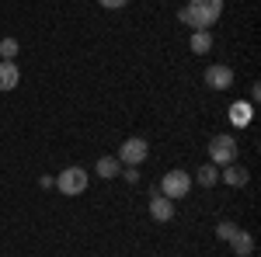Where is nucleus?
Here are the masks:
<instances>
[{
    "label": "nucleus",
    "mask_w": 261,
    "mask_h": 257,
    "mask_svg": "<svg viewBox=\"0 0 261 257\" xmlns=\"http://www.w3.org/2000/svg\"><path fill=\"white\" fill-rule=\"evenodd\" d=\"M178 18L192 32H213V24L223 18V0H192L188 7H181Z\"/></svg>",
    "instance_id": "f257e3e1"
},
{
    "label": "nucleus",
    "mask_w": 261,
    "mask_h": 257,
    "mask_svg": "<svg viewBox=\"0 0 261 257\" xmlns=\"http://www.w3.org/2000/svg\"><path fill=\"white\" fill-rule=\"evenodd\" d=\"M209 163H216V167L237 163V139L230 132H220V136L209 139Z\"/></svg>",
    "instance_id": "f03ea898"
},
{
    "label": "nucleus",
    "mask_w": 261,
    "mask_h": 257,
    "mask_svg": "<svg viewBox=\"0 0 261 257\" xmlns=\"http://www.w3.org/2000/svg\"><path fill=\"white\" fill-rule=\"evenodd\" d=\"M157 191H161L164 198H171V202H174V198H185L192 191V174H188V170H167L161 178V188H157Z\"/></svg>",
    "instance_id": "7ed1b4c3"
},
{
    "label": "nucleus",
    "mask_w": 261,
    "mask_h": 257,
    "mask_svg": "<svg viewBox=\"0 0 261 257\" xmlns=\"http://www.w3.org/2000/svg\"><path fill=\"white\" fill-rule=\"evenodd\" d=\"M56 191H63V195H84L87 191V170L84 167H66L60 178H56Z\"/></svg>",
    "instance_id": "20e7f679"
},
{
    "label": "nucleus",
    "mask_w": 261,
    "mask_h": 257,
    "mask_svg": "<svg viewBox=\"0 0 261 257\" xmlns=\"http://www.w3.org/2000/svg\"><path fill=\"white\" fill-rule=\"evenodd\" d=\"M146 153H150L146 139L133 136V139H125V142L119 146V163H125V167H140L143 160H146Z\"/></svg>",
    "instance_id": "39448f33"
},
{
    "label": "nucleus",
    "mask_w": 261,
    "mask_h": 257,
    "mask_svg": "<svg viewBox=\"0 0 261 257\" xmlns=\"http://www.w3.org/2000/svg\"><path fill=\"white\" fill-rule=\"evenodd\" d=\"M233 83V70L226 66V63H213L209 70H205V87L209 91H226Z\"/></svg>",
    "instance_id": "423d86ee"
},
{
    "label": "nucleus",
    "mask_w": 261,
    "mask_h": 257,
    "mask_svg": "<svg viewBox=\"0 0 261 257\" xmlns=\"http://www.w3.org/2000/svg\"><path fill=\"white\" fill-rule=\"evenodd\" d=\"M150 216L157 219V222H171V219H174V202L164 198L157 188L150 191Z\"/></svg>",
    "instance_id": "0eeeda50"
},
{
    "label": "nucleus",
    "mask_w": 261,
    "mask_h": 257,
    "mask_svg": "<svg viewBox=\"0 0 261 257\" xmlns=\"http://www.w3.org/2000/svg\"><path fill=\"white\" fill-rule=\"evenodd\" d=\"M18 80H21L18 63H14V60H0V91H14Z\"/></svg>",
    "instance_id": "6e6552de"
},
{
    "label": "nucleus",
    "mask_w": 261,
    "mask_h": 257,
    "mask_svg": "<svg viewBox=\"0 0 261 257\" xmlns=\"http://www.w3.org/2000/svg\"><path fill=\"white\" fill-rule=\"evenodd\" d=\"M230 247H233V254H237V257H251V254H254V237H251L247 230H237L233 240H230Z\"/></svg>",
    "instance_id": "1a4fd4ad"
},
{
    "label": "nucleus",
    "mask_w": 261,
    "mask_h": 257,
    "mask_svg": "<svg viewBox=\"0 0 261 257\" xmlns=\"http://www.w3.org/2000/svg\"><path fill=\"white\" fill-rule=\"evenodd\" d=\"M220 178L226 181L230 188H244V184H247V170H244L241 163H226V167H223V174H220Z\"/></svg>",
    "instance_id": "9d476101"
},
{
    "label": "nucleus",
    "mask_w": 261,
    "mask_h": 257,
    "mask_svg": "<svg viewBox=\"0 0 261 257\" xmlns=\"http://www.w3.org/2000/svg\"><path fill=\"white\" fill-rule=\"evenodd\" d=\"M98 178H105V181H112V178H119L122 174V163H119V157H98Z\"/></svg>",
    "instance_id": "9b49d317"
},
{
    "label": "nucleus",
    "mask_w": 261,
    "mask_h": 257,
    "mask_svg": "<svg viewBox=\"0 0 261 257\" xmlns=\"http://www.w3.org/2000/svg\"><path fill=\"white\" fill-rule=\"evenodd\" d=\"M188 45H192L195 56H205V52L213 49V32H192V42H188Z\"/></svg>",
    "instance_id": "f8f14e48"
},
{
    "label": "nucleus",
    "mask_w": 261,
    "mask_h": 257,
    "mask_svg": "<svg viewBox=\"0 0 261 257\" xmlns=\"http://www.w3.org/2000/svg\"><path fill=\"white\" fill-rule=\"evenodd\" d=\"M195 181H199L202 188H213V184H220V170H216V163H205V167H199Z\"/></svg>",
    "instance_id": "ddd939ff"
},
{
    "label": "nucleus",
    "mask_w": 261,
    "mask_h": 257,
    "mask_svg": "<svg viewBox=\"0 0 261 257\" xmlns=\"http://www.w3.org/2000/svg\"><path fill=\"white\" fill-rule=\"evenodd\" d=\"M230 122H233V125H247V122H251V104H241V101H237V104L230 108Z\"/></svg>",
    "instance_id": "4468645a"
},
{
    "label": "nucleus",
    "mask_w": 261,
    "mask_h": 257,
    "mask_svg": "<svg viewBox=\"0 0 261 257\" xmlns=\"http://www.w3.org/2000/svg\"><path fill=\"white\" fill-rule=\"evenodd\" d=\"M18 39H11V35H7V39H0V56H4V60H18Z\"/></svg>",
    "instance_id": "2eb2a0df"
},
{
    "label": "nucleus",
    "mask_w": 261,
    "mask_h": 257,
    "mask_svg": "<svg viewBox=\"0 0 261 257\" xmlns=\"http://www.w3.org/2000/svg\"><path fill=\"white\" fill-rule=\"evenodd\" d=\"M237 230H241L237 222H220V226H216V237H220V240H233Z\"/></svg>",
    "instance_id": "dca6fc26"
},
{
    "label": "nucleus",
    "mask_w": 261,
    "mask_h": 257,
    "mask_svg": "<svg viewBox=\"0 0 261 257\" xmlns=\"http://www.w3.org/2000/svg\"><path fill=\"white\" fill-rule=\"evenodd\" d=\"M122 178L129 181V184H136V181H140V167H125V170H122Z\"/></svg>",
    "instance_id": "f3484780"
},
{
    "label": "nucleus",
    "mask_w": 261,
    "mask_h": 257,
    "mask_svg": "<svg viewBox=\"0 0 261 257\" xmlns=\"http://www.w3.org/2000/svg\"><path fill=\"white\" fill-rule=\"evenodd\" d=\"M101 7H108V11H119V7H125L129 0H98Z\"/></svg>",
    "instance_id": "a211bd4d"
},
{
    "label": "nucleus",
    "mask_w": 261,
    "mask_h": 257,
    "mask_svg": "<svg viewBox=\"0 0 261 257\" xmlns=\"http://www.w3.org/2000/svg\"><path fill=\"white\" fill-rule=\"evenodd\" d=\"M39 184L45 188V191H49V188H56V178H49V174H42V178H39Z\"/></svg>",
    "instance_id": "6ab92c4d"
}]
</instances>
